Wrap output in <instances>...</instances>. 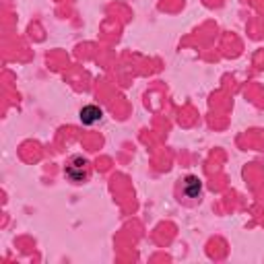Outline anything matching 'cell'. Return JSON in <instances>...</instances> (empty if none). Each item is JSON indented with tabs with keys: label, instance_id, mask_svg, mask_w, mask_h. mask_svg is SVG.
Segmentation results:
<instances>
[{
	"label": "cell",
	"instance_id": "obj_2",
	"mask_svg": "<svg viewBox=\"0 0 264 264\" xmlns=\"http://www.w3.org/2000/svg\"><path fill=\"white\" fill-rule=\"evenodd\" d=\"M101 110L99 108H95V105H87V108H83L81 110V120H83V124H95V122H99L101 120Z\"/></svg>",
	"mask_w": 264,
	"mask_h": 264
},
{
	"label": "cell",
	"instance_id": "obj_3",
	"mask_svg": "<svg viewBox=\"0 0 264 264\" xmlns=\"http://www.w3.org/2000/svg\"><path fill=\"white\" fill-rule=\"evenodd\" d=\"M200 190H202V184L198 178H194V175H188L186 182H184V192L190 196V198H196L200 194Z\"/></svg>",
	"mask_w": 264,
	"mask_h": 264
},
{
	"label": "cell",
	"instance_id": "obj_1",
	"mask_svg": "<svg viewBox=\"0 0 264 264\" xmlns=\"http://www.w3.org/2000/svg\"><path fill=\"white\" fill-rule=\"evenodd\" d=\"M87 173H89V161L83 159V157H75L66 167V175L77 184L87 178Z\"/></svg>",
	"mask_w": 264,
	"mask_h": 264
}]
</instances>
